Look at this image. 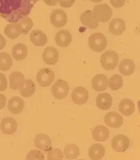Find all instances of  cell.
I'll list each match as a JSON object with an SVG mask.
<instances>
[{
    "label": "cell",
    "mask_w": 140,
    "mask_h": 160,
    "mask_svg": "<svg viewBox=\"0 0 140 160\" xmlns=\"http://www.w3.org/2000/svg\"><path fill=\"white\" fill-rule=\"evenodd\" d=\"M40 0H0V17L10 23H17L29 16Z\"/></svg>",
    "instance_id": "cell-1"
},
{
    "label": "cell",
    "mask_w": 140,
    "mask_h": 160,
    "mask_svg": "<svg viewBox=\"0 0 140 160\" xmlns=\"http://www.w3.org/2000/svg\"><path fill=\"white\" fill-rule=\"evenodd\" d=\"M107 45L106 38L100 32H95L89 37V46L91 50L96 52H101Z\"/></svg>",
    "instance_id": "cell-2"
},
{
    "label": "cell",
    "mask_w": 140,
    "mask_h": 160,
    "mask_svg": "<svg viewBox=\"0 0 140 160\" xmlns=\"http://www.w3.org/2000/svg\"><path fill=\"white\" fill-rule=\"evenodd\" d=\"M100 62L105 69L112 71L117 66L119 62V56L114 51H107L102 55Z\"/></svg>",
    "instance_id": "cell-3"
},
{
    "label": "cell",
    "mask_w": 140,
    "mask_h": 160,
    "mask_svg": "<svg viewBox=\"0 0 140 160\" xmlns=\"http://www.w3.org/2000/svg\"><path fill=\"white\" fill-rule=\"evenodd\" d=\"M93 15L97 21L101 23L109 22L113 14V12L109 5L106 3L96 5L93 8Z\"/></svg>",
    "instance_id": "cell-4"
},
{
    "label": "cell",
    "mask_w": 140,
    "mask_h": 160,
    "mask_svg": "<svg viewBox=\"0 0 140 160\" xmlns=\"http://www.w3.org/2000/svg\"><path fill=\"white\" fill-rule=\"evenodd\" d=\"M70 87L65 80H57L52 87V93L55 98L61 100L68 96Z\"/></svg>",
    "instance_id": "cell-5"
},
{
    "label": "cell",
    "mask_w": 140,
    "mask_h": 160,
    "mask_svg": "<svg viewBox=\"0 0 140 160\" xmlns=\"http://www.w3.org/2000/svg\"><path fill=\"white\" fill-rule=\"evenodd\" d=\"M54 79V72L48 68L41 69L37 74V82L41 87H49Z\"/></svg>",
    "instance_id": "cell-6"
},
{
    "label": "cell",
    "mask_w": 140,
    "mask_h": 160,
    "mask_svg": "<svg viewBox=\"0 0 140 160\" xmlns=\"http://www.w3.org/2000/svg\"><path fill=\"white\" fill-rule=\"evenodd\" d=\"M112 147L116 152H124L128 149L130 145L129 138L123 134L115 135L111 142Z\"/></svg>",
    "instance_id": "cell-7"
},
{
    "label": "cell",
    "mask_w": 140,
    "mask_h": 160,
    "mask_svg": "<svg viewBox=\"0 0 140 160\" xmlns=\"http://www.w3.org/2000/svg\"><path fill=\"white\" fill-rule=\"evenodd\" d=\"M50 22L56 28H62L67 23L68 16L65 11L60 9H54L52 11L50 17Z\"/></svg>",
    "instance_id": "cell-8"
},
{
    "label": "cell",
    "mask_w": 140,
    "mask_h": 160,
    "mask_svg": "<svg viewBox=\"0 0 140 160\" xmlns=\"http://www.w3.org/2000/svg\"><path fill=\"white\" fill-rule=\"evenodd\" d=\"M18 128V124L13 117H6L3 118L0 124V129L3 134L12 135Z\"/></svg>",
    "instance_id": "cell-9"
},
{
    "label": "cell",
    "mask_w": 140,
    "mask_h": 160,
    "mask_svg": "<svg viewBox=\"0 0 140 160\" xmlns=\"http://www.w3.org/2000/svg\"><path fill=\"white\" fill-rule=\"evenodd\" d=\"M71 98L73 102L78 105H82L86 103L89 98V93L87 90L82 87L76 88L73 90Z\"/></svg>",
    "instance_id": "cell-10"
},
{
    "label": "cell",
    "mask_w": 140,
    "mask_h": 160,
    "mask_svg": "<svg viewBox=\"0 0 140 160\" xmlns=\"http://www.w3.org/2000/svg\"><path fill=\"white\" fill-rule=\"evenodd\" d=\"M34 144L37 148L45 152L49 151L52 149V140L48 135L43 133L39 134L35 137Z\"/></svg>",
    "instance_id": "cell-11"
},
{
    "label": "cell",
    "mask_w": 140,
    "mask_h": 160,
    "mask_svg": "<svg viewBox=\"0 0 140 160\" xmlns=\"http://www.w3.org/2000/svg\"><path fill=\"white\" fill-rule=\"evenodd\" d=\"M81 23L90 29H95L99 27V21L93 15V12L86 10L82 13L80 17Z\"/></svg>",
    "instance_id": "cell-12"
},
{
    "label": "cell",
    "mask_w": 140,
    "mask_h": 160,
    "mask_svg": "<svg viewBox=\"0 0 140 160\" xmlns=\"http://www.w3.org/2000/svg\"><path fill=\"white\" fill-rule=\"evenodd\" d=\"M104 122L110 127L119 128L123 123V118L117 112H110L105 115Z\"/></svg>",
    "instance_id": "cell-13"
},
{
    "label": "cell",
    "mask_w": 140,
    "mask_h": 160,
    "mask_svg": "<svg viewBox=\"0 0 140 160\" xmlns=\"http://www.w3.org/2000/svg\"><path fill=\"white\" fill-rule=\"evenodd\" d=\"M43 61L48 65H54L59 60V54L56 48L49 46L45 48L43 53Z\"/></svg>",
    "instance_id": "cell-14"
},
{
    "label": "cell",
    "mask_w": 140,
    "mask_h": 160,
    "mask_svg": "<svg viewBox=\"0 0 140 160\" xmlns=\"http://www.w3.org/2000/svg\"><path fill=\"white\" fill-rule=\"evenodd\" d=\"M91 87L97 92L106 90L108 87V79L106 76L102 74L94 76L91 79Z\"/></svg>",
    "instance_id": "cell-15"
},
{
    "label": "cell",
    "mask_w": 140,
    "mask_h": 160,
    "mask_svg": "<svg viewBox=\"0 0 140 160\" xmlns=\"http://www.w3.org/2000/svg\"><path fill=\"white\" fill-rule=\"evenodd\" d=\"M109 32L114 35H120L126 30L124 21L119 18H113L109 26Z\"/></svg>",
    "instance_id": "cell-16"
},
{
    "label": "cell",
    "mask_w": 140,
    "mask_h": 160,
    "mask_svg": "<svg viewBox=\"0 0 140 160\" xmlns=\"http://www.w3.org/2000/svg\"><path fill=\"white\" fill-rule=\"evenodd\" d=\"M91 134L93 139L95 141L104 142L109 139L110 131L106 127L103 125H98L93 129Z\"/></svg>",
    "instance_id": "cell-17"
},
{
    "label": "cell",
    "mask_w": 140,
    "mask_h": 160,
    "mask_svg": "<svg viewBox=\"0 0 140 160\" xmlns=\"http://www.w3.org/2000/svg\"><path fill=\"white\" fill-rule=\"evenodd\" d=\"M96 103L97 108L100 110H108L112 105V98L110 94L107 92H104L99 94L97 96Z\"/></svg>",
    "instance_id": "cell-18"
},
{
    "label": "cell",
    "mask_w": 140,
    "mask_h": 160,
    "mask_svg": "<svg viewBox=\"0 0 140 160\" xmlns=\"http://www.w3.org/2000/svg\"><path fill=\"white\" fill-rule=\"evenodd\" d=\"M7 107L12 113L14 114H19L24 108V102L20 97L14 96L9 100Z\"/></svg>",
    "instance_id": "cell-19"
},
{
    "label": "cell",
    "mask_w": 140,
    "mask_h": 160,
    "mask_svg": "<svg viewBox=\"0 0 140 160\" xmlns=\"http://www.w3.org/2000/svg\"><path fill=\"white\" fill-rule=\"evenodd\" d=\"M72 40L70 32L67 30H61L57 32L55 37V41L57 45L66 48L70 45Z\"/></svg>",
    "instance_id": "cell-20"
},
{
    "label": "cell",
    "mask_w": 140,
    "mask_h": 160,
    "mask_svg": "<svg viewBox=\"0 0 140 160\" xmlns=\"http://www.w3.org/2000/svg\"><path fill=\"white\" fill-rule=\"evenodd\" d=\"M9 86L12 90L20 89L25 81V77L21 72H14L9 76Z\"/></svg>",
    "instance_id": "cell-21"
},
{
    "label": "cell",
    "mask_w": 140,
    "mask_h": 160,
    "mask_svg": "<svg viewBox=\"0 0 140 160\" xmlns=\"http://www.w3.org/2000/svg\"><path fill=\"white\" fill-rule=\"evenodd\" d=\"M22 32V28L19 22L11 23L6 25L4 32L9 39H16L18 38Z\"/></svg>",
    "instance_id": "cell-22"
},
{
    "label": "cell",
    "mask_w": 140,
    "mask_h": 160,
    "mask_svg": "<svg viewBox=\"0 0 140 160\" xmlns=\"http://www.w3.org/2000/svg\"><path fill=\"white\" fill-rule=\"evenodd\" d=\"M30 41L36 46H43L47 42V35L40 30H34L30 35Z\"/></svg>",
    "instance_id": "cell-23"
},
{
    "label": "cell",
    "mask_w": 140,
    "mask_h": 160,
    "mask_svg": "<svg viewBox=\"0 0 140 160\" xmlns=\"http://www.w3.org/2000/svg\"><path fill=\"white\" fill-rule=\"evenodd\" d=\"M120 112L125 116H129L133 113L135 110V106L133 101L129 98H124L119 103Z\"/></svg>",
    "instance_id": "cell-24"
},
{
    "label": "cell",
    "mask_w": 140,
    "mask_h": 160,
    "mask_svg": "<svg viewBox=\"0 0 140 160\" xmlns=\"http://www.w3.org/2000/svg\"><path fill=\"white\" fill-rule=\"evenodd\" d=\"M12 55L13 58L16 61L23 60L27 56V47L24 43H17L13 47Z\"/></svg>",
    "instance_id": "cell-25"
},
{
    "label": "cell",
    "mask_w": 140,
    "mask_h": 160,
    "mask_svg": "<svg viewBox=\"0 0 140 160\" xmlns=\"http://www.w3.org/2000/svg\"><path fill=\"white\" fill-rule=\"evenodd\" d=\"M135 64L132 60L124 59L120 63L119 71L123 76H129L135 72Z\"/></svg>",
    "instance_id": "cell-26"
},
{
    "label": "cell",
    "mask_w": 140,
    "mask_h": 160,
    "mask_svg": "<svg viewBox=\"0 0 140 160\" xmlns=\"http://www.w3.org/2000/svg\"><path fill=\"white\" fill-rule=\"evenodd\" d=\"M105 154V149L101 144L93 145L89 149V156L92 160H101Z\"/></svg>",
    "instance_id": "cell-27"
},
{
    "label": "cell",
    "mask_w": 140,
    "mask_h": 160,
    "mask_svg": "<svg viewBox=\"0 0 140 160\" xmlns=\"http://www.w3.org/2000/svg\"><path fill=\"white\" fill-rule=\"evenodd\" d=\"M19 90L21 96L24 98H30L35 92L36 84L31 79H27L24 81Z\"/></svg>",
    "instance_id": "cell-28"
},
{
    "label": "cell",
    "mask_w": 140,
    "mask_h": 160,
    "mask_svg": "<svg viewBox=\"0 0 140 160\" xmlns=\"http://www.w3.org/2000/svg\"><path fill=\"white\" fill-rule=\"evenodd\" d=\"M13 65V60L9 53L7 52L0 53V70L9 71Z\"/></svg>",
    "instance_id": "cell-29"
},
{
    "label": "cell",
    "mask_w": 140,
    "mask_h": 160,
    "mask_svg": "<svg viewBox=\"0 0 140 160\" xmlns=\"http://www.w3.org/2000/svg\"><path fill=\"white\" fill-rule=\"evenodd\" d=\"M63 153L68 160H74L79 156V148L75 144H68L64 149Z\"/></svg>",
    "instance_id": "cell-30"
},
{
    "label": "cell",
    "mask_w": 140,
    "mask_h": 160,
    "mask_svg": "<svg viewBox=\"0 0 140 160\" xmlns=\"http://www.w3.org/2000/svg\"><path fill=\"white\" fill-rule=\"evenodd\" d=\"M123 85V80L119 74H114L108 82V86L112 90L117 91L122 88Z\"/></svg>",
    "instance_id": "cell-31"
},
{
    "label": "cell",
    "mask_w": 140,
    "mask_h": 160,
    "mask_svg": "<svg viewBox=\"0 0 140 160\" xmlns=\"http://www.w3.org/2000/svg\"><path fill=\"white\" fill-rule=\"evenodd\" d=\"M18 22L21 24L22 28L21 34L23 35H27L29 32L30 30L32 28L34 25V23L32 19L27 16L21 19Z\"/></svg>",
    "instance_id": "cell-32"
},
{
    "label": "cell",
    "mask_w": 140,
    "mask_h": 160,
    "mask_svg": "<svg viewBox=\"0 0 140 160\" xmlns=\"http://www.w3.org/2000/svg\"><path fill=\"white\" fill-rule=\"evenodd\" d=\"M63 152L59 149H52L47 154V160H63Z\"/></svg>",
    "instance_id": "cell-33"
},
{
    "label": "cell",
    "mask_w": 140,
    "mask_h": 160,
    "mask_svg": "<svg viewBox=\"0 0 140 160\" xmlns=\"http://www.w3.org/2000/svg\"><path fill=\"white\" fill-rule=\"evenodd\" d=\"M26 160H45V157L41 151L34 150L27 154Z\"/></svg>",
    "instance_id": "cell-34"
},
{
    "label": "cell",
    "mask_w": 140,
    "mask_h": 160,
    "mask_svg": "<svg viewBox=\"0 0 140 160\" xmlns=\"http://www.w3.org/2000/svg\"><path fill=\"white\" fill-rule=\"evenodd\" d=\"M7 78L4 74L0 73V92H4L7 89Z\"/></svg>",
    "instance_id": "cell-35"
},
{
    "label": "cell",
    "mask_w": 140,
    "mask_h": 160,
    "mask_svg": "<svg viewBox=\"0 0 140 160\" xmlns=\"http://www.w3.org/2000/svg\"><path fill=\"white\" fill-rule=\"evenodd\" d=\"M76 0H59V5L65 8H70L75 3Z\"/></svg>",
    "instance_id": "cell-36"
},
{
    "label": "cell",
    "mask_w": 140,
    "mask_h": 160,
    "mask_svg": "<svg viewBox=\"0 0 140 160\" xmlns=\"http://www.w3.org/2000/svg\"><path fill=\"white\" fill-rule=\"evenodd\" d=\"M125 1L126 0H110V3L115 8H120L125 5Z\"/></svg>",
    "instance_id": "cell-37"
},
{
    "label": "cell",
    "mask_w": 140,
    "mask_h": 160,
    "mask_svg": "<svg viewBox=\"0 0 140 160\" xmlns=\"http://www.w3.org/2000/svg\"><path fill=\"white\" fill-rule=\"evenodd\" d=\"M7 98L6 97L2 94H0V110L5 108L6 105Z\"/></svg>",
    "instance_id": "cell-38"
},
{
    "label": "cell",
    "mask_w": 140,
    "mask_h": 160,
    "mask_svg": "<svg viewBox=\"0 0 140 160\" xmlns=\"http://www.w3.org/2000/svg\"><path fill=\"white\" fill-rule=\"evenodd\" d=\"M6 40L5 38V37L3 35L0 34V50H3L5 48V46H6Z\"/></svg>",
    "instance_id": "cell-39"
},
{
    "label": "cell",
    "mask_w": 140,
    "mask_h": 160,
    "mask_svg": "<svg viewBox=\"0 0 140 160\" xmlns=\"http://www.w3.org/2000/svg\"><path fill=\"white\" fill-rule=\"evenodd\" d=\"M46 5L49 6H54L59 2V0H43Z\"/></svg>",
    "instance_id": "cell-40"
},
{
    "label": "cell",
    "mask_w": 140,
    "mask_h": 160,
    "mask_svg": "<svg viewBox=\"0 0 140 160\" xmlns=\"http://www.w3.org/2000/svg\"><path fill=\"white\" fill-rule=\"evenodd\" d=\"M91 2L94 3H99L101 2L103 0H90Z\"/></svg>",
    "instance_id": "cell-41"
},
{
    "label": "cell",
    "mask_w": 140,
    "mask_h": 160,
    "mask_svg": "<svg viewBox=\"0 0 140 160\" xmlns=\"http://www.w3.org/2000/svg\"></svg>",
    "instance_id": "cell-42"
},
{
    "label": "cell",
    "mask_w": 140,
    "mask_h": 160,
    "mask_svg": "<svg viewBox=\"0 0 140 160\" xmlns=\"http://www.w3.org/2000/svg\"><path fill=\"white\" fill-rule=\"evenodd\" d=\"M0 118H1V117H0Z\"/></svg>",
    "instance_id": "cell-43"
}]
</instances>
